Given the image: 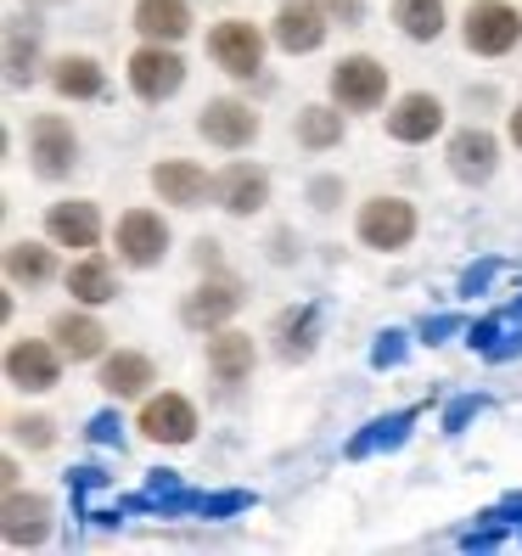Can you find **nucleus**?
<instances>
[{
    "mask_svg": "<svg viewBox=\"0 0 522 556\" xmlns=\"http://www.w3.org/2000/svg\"><path fill=\"white\" fill-rule=\"evenodd\" d=\"M461 35H467V51L478 56H506L522 40V12L506 7V0H472Z\"/></svg>",
    "mask_w": 522,
    "mask_h": 556,
    "instance_id": "1",
    "label": "nucleus"
},
{
    "mask_svg": "<svg viewBox=\"0 0 522 556\" xmlns=\"http://www.w3.org/2000/svg\"><path fill=\"white\" fill-rule=\"evenodd\" d=\"M332 102L343 113H371L387 102V68L377 56H343L332 68Z\"/></svg>",
    "mask_w": 522,
    "mask_h": 556,
    "instance_id": "2",
    "label": "nucleus"
},
{
    "mask_svg": "<svg viewBox=\"0 0 522 556\" xmlns=\"http://www.w3.org/2000/svg\"><path fill=\"white\" fill-rule=\"evenodd\" d=\"M354 231H360V242L377 248V253H399L416 237V208L405 198H371V203H360Z\"/></svg>",
    "mask_w": 522,
    "mask_h": 556,
    "instance_id": "3",
    "label": "nucleus"
},
{
    "mask_svg": "<svg viewBox=\"0 0 522 556\" xmlns=\"http://www.w3.org/2000/svg\"><path fill=\"white\" fill-rule=\"evenodd\" d=\"M180 85H186V62H180L175 46L147 40L136 56H129V90H136L141 102H169Z\"/></svg>",
    "mask_w": 522,
    "mask_h": 556,
    "instance_id": "4",
    "label": "nucleus"
},
{
    "mask_svg": "<svg viewBox=\"0 0 522 556\" xmlns=\"http://www.w3.org/2000/svg\"><path fill=\"white\" fill-rule=\"evenodd\" d=\"M28 157H35V175L40 180H62V175H74V163H79V136H74V124L68 118H35L28 124Z\"/></svg>",
    "mask_w": 522,
    "mask_h": 556,
    "instance_id": "5",
    "label": "nucleus"
},
{
    "mask_svg": "<svg viewBox=\"0 0 522 556\" xmlns=\"http://www.w3.org/2000/svg\"><path fill=\"white\" fill-rule=\"evenodd\" d=\"M208 56L219 62L231 79H253L258 68H265V35H258L253 23H214L208 28Z\"/></svg>",
    "mask_w": 522,
    "mask_h": 556,
    "instance_id": "6",
    "label": "nucleus"
},
{
    "mask_svg": "<svg viewBox=\"0 0 522 556\" xmlns=\"http://www.w3.org/2000/svg\"><path fill=\"white\" fill-rule=\"evenodd\" d=\"M118 258L124 265H136V270H152L163 253H169V225H163L152 208H129L118 219Z\"/></svg>",
    "mask_w": 522,
    "mask_h": 556,
    "instance_id": "7",
    "label": "nucleus"
},
{
    "mask_svg": "<svg viewBox=\"0 0 522 556\" xmlns=\"http://www.w3.org/2000/svg\"><path fill=\"white\" fill-rule=\"evenodd\" d=\"M198 129H203V141H208V147H219V152H242V147H253V136H258V113H253L247 102H237V96H219V102L203 108Z\"/></svg>",
    "mask_w": 522,
    "mask_h": 556,
    "instance_id": "8",
    "label": "nucleus"
},
{
    "mask_svg": "<svg viewBox=\"0 0 522 556\" xmlns=\"http://www.w3.org/2000/svg\"><path fill=\"white\" fill-rule=\"evenodd\" d=\"M326 28H332V17H326L320 0H287L276 12V46L287 56H309L326 46Z\"/></svg>",
    "mask_w": 522,
    "mask_h": 556,
    "instance_id": "9",
    "label": "nucleus"
},
{
    "mask_svg": "<svg viewBox=\"0 0 522 556\" xmlns=\"http://www.w3.org/2000/svg\"><path fill=\"white\" fill-rule=\"evenodd\" d=\"M500 169V141L488 129H455L449 136V175L461 186H488Z\"/></svg>",
    "mask_w": 522,
    "mask_h": 556,
    "instance_id": "10",
    "label": "nucleus"
},
{
    "mask_svg": "<svg viewBox=\"0 0 522 556\" xmlns=\"http://www.w3.org/2000/svg\"><path fill=\"white\" fill-rule=\"evenodd\" d=\"M7 382L28 388V394H46V388L62 382V349L56 343H12L7 349Z\"/></svg>",
    "mask_w": 522,
    "mask_h": 556,
    "instance_id": "11",
    "label": "nucleus"
},
{
    "mask_svg": "<svg viewBox=\"0 0 522 556\" xmlns=\"http://www.w3.org/2000/svg\"><path fill=\"white\" fill-rule=\"evenodd\" d=\"M237 309H242V287L231 276H219V281H203L198 292H186L180 320L191 326V332H219V326L231 320Z\"/></svg>",
    "mask_w": 522,
    "mask_h": 556,
    "instance_id": "12",
    "label": "nucleus"
},
{
    "mask_svg": "<svg viewBox=\"0 0 522 556\" xmlns=\"http://www.w3.org/2000/svg\"><path fill=\"white\" fill-rule=\"evenodd\" d=\"M141 433L152 444H191L198 439V405H191L186 394H157L141 410Z\"/></svg>",
    "mask_w": 522,
    "mask_h": 556,
    "instance_id": "13",
    "label": "nucleus"
},
{
    "mask_svg": "<svg viewBox=\"0 0 522 556\" xmlns=\"http://www.w3.org/2000/svg\"><path fill=\"white\" fill-rule=\"evenodd\" d=\"M444 129V102L428 90H410L399 96V108L387 113V136H394L399 147H421V141H433Z\"/></svg>",
    "mask_w": 522,
    "mask_h": 556,
    "instance_id": "14",
    "label": "nucleus"
},
{
    "mask_svg": "<svg viewBox=\"0 0 522 556\" xmlns=\"http://www.w3.org/2000/svg\"><path fill=\"white\" fill-rule=\"evenodd\" d=\"M214 198H219L225 214L247 219V214H258V208L270 203V175L258 169V163H231V169L214 180Z\"/></svg>",
    "mask_w": 522,
    "mask_h": 556,
    "instance_id": "15",
    "label": "nucleus"
},
{
    "mask_svg": "<svg viewBox=\"0 0 522 556\" xmlns=\"http://www.w3.org/2000/svg\"><path fill=\"white\" fill-rule=\"evenodd\" d=\"M270 338H276V354L287 359V366L309 359L315 343H320V304H292V309H281L276 326H270Z\"/></svg>",
    "mask_w": 522,
    "mask_h": 556,
    "instance_id": "16",
    "label": "nucleus"
},
{
    "mask_svg": "<svg viewBox=\"0 0 522 556\" xmlns=\"http://www.w3.org/2000/svg\"><path fill=\"white\" fill-rule=\"evenodd\" d=\"M152 191L163 203H175V208H198L214 191V180H208V169H198V163L169 157V163H157V169H152Z\"/></svg>",
    "mask_w": 522,
    "mask_h": 556,
    "instance_id": "17",
    "label": "nucleus"
},
{
    "mask_svg": "<svg viewBox=\"0 0 522 556\" xmlns=\"http://www.w3.org/2000/svg\"><path fill=\"white\" fill-rule=\"evenodd\" d=\"M46 231L56 248H96L102 242V214H96V203H51Z\"/></svg>",
    "mask_w": 522,
    "mask_h": 556,
    "instance_id": "18",
    "label": "nucleus"
},
{
    "mask_svg": "<svg viewBox=\"0 0 522 556\" xmlns=\"http://www.w3.org/2000/svg\"><path fill=\"white\" fill-rule=\"evenodd\" d=\"M46 534H51V501L7 489V545L23 551V545H40Z\"/></svg>",
    "mask_w": 522,
    "mask_h": 556,
    "instance_id": "19",
    "label": "nucleus"
},
{
    "mask_svg": "<svg viewBox=\"0 0 522 556\" xmlns=\"http://www.w3.org/2000/svg\"><path fill=\"white\" fill-rule=\"evenodd\" d=\"M136 28L157 46H175L191 35V7L186 0H136Z\"/></svg>",
    "mask_w": 522,
    "mask_h": 556,
    "instance_id": "20",
    "label": "nucleus"
},
{
    "mask_svg": "<svg viewBox=\"0 0 522 556\" xmlns=\"http://www.w3.org/2000/svg\"><path fill=\"white\" fill-rule=\"evenodd\" d=\"M152 382H157L152 359H147V354H136V349H118V354H107V359H102V388H107L113 400H136V394H147Z\"/></svg>",
    "mask_w": 522,
    "mask_h": 556,
    "instance_id": "21",
    "label": "nucleus"
},
{
    "mask_svg": "<svg viewBox=\"0 0 522 556\" xmlns=\"http://www.w3.org/2000/svg\"><path fill=\"white\" fill-rule=\"evenodd\" d=\"M68 292H74V304L102 309V304H113V299H118V276H113V265H107L102 253H85L79 265L68 270Z\"/></svg>",
    "mask_w": 522,
    "mask_h": 556,
    "instance_id": "22",
    "label": "nucleus"
},
{
    "mask_svg": "<svg viewBox=\"0 0 522 556\" xmlns=\"http://www.w3.org/2000/svg\"><path fill=\"white\" fill-rule=\"evenodd\" d=\"M410 428H416V410H394V416L366 421V428L348 439V462H366V455H377V450H399L410 439Z\"/></svg>",
    "mask_w": 522,
    "mask_h": 556,
    "instance_id": "23",
    "label": "nucleus"
},
{
    "mask_svg": "<svg viewBox=\"0 0 522 556\" xmlns=\"http://www.w3.org/2000/svg\"><path fill=\"white\" fill-rule=\"evenodd\" d=\"M51 338H56V349L68 354V359H96V354L107 349L102 320H90V315H79V309L56 315V320H51Z\"/></svg>",
    "mask_w": 522,
    "mask_h": 556,
    "instance_id": "24",
    "label": "nucleus"
},
{
    "mask_svg": "<svg viewBox=\"0 0 522 556\" xmlns=\"http://www.w3.org/2000/svg\"><path fill=\"white\" fill-rule=\"evenodd\" d=\"M208 371L219 382L253 377V338L247 332H208Z\"/></svg>",
    "mask_w": 522,
    "mask_h": 556,
    "instance_id": "25",
    "label": "nucleus"
},
{
    "mask_svg": "<svg viewBox=\"0 0 522 556\" xmlns=\"http://www.w3.org/2000/svg\"><path fill=\"white\" fill-rule=\"evenodd\" d=\"M51 90L68 96V102H96L107 90V79L90 56H62V62H51Z\"/></svg>",
    "mask_w": 522,
    "mask_h": 556,
    "instance_id": "26",
    "label": "nucleus"
},
{
    "mask_svg": "<svg viewBox=\"0 0 522 556\" xmlns=\"http://www.w3.org/2000/svg\"><path fill=\"white\" fill-rule=\"evenodd\" d=\"M394 23L405 40H438L444 35V0H394Z\"/></svg>",
    "mask_w": 522,
    "mask_h": 556,
    "instance_id": "27",
    "label": "nucleus"
},
{
    "mask_svg": "<svg viewBox=\"0 0 522 556\" xmlns=\"http://www.w3.org/2000/svg\"><path fill=\"white\" fill-rule=\"evenodd\" d=\"M7 276H12L17 287H40V281L56 276V258H51V248H40V242H12V248H7Z\"/></svg>",
    "mask_w": 522,
    "mask_h": 556,
    "instance_id": "28",
    "label": "nucleus"
},
{
    "mask_svg": "<svg viewBox=\"0 0 522 556\" xmlns=\"http://www.w3.org/2000/svg\"><path fill=\"white\" fill-rule=\"evenodd\" d=\"M343 141V108H304L298 113V147L332 152Z\"/></svg>",
    "mask_w": 522,
    "mask_h": 556,
    "instance_id": "29",
    "label": "nucleus"
},
{
    "mask_svg": "<svg viewBox=\"0 0 522 556\" xmlns=\"http://www.w3.org/2000/svg\"><path fill=\"white\" fill-rule=\"evenodd\" d=\"M35 79V35L23 40V28H12L7 40V85H28Z\"/></svg>",
    "mask_w": 522,
    "mask_h": 556,
    "instance_id": "30",
    "label": "nucleus"
},
{
    "mask_svg": "<svg viewBox=\"0 0 522 556\" xmlns=\"http://www.w3.org/2000/svg\"><path fill=\"white\" fill-rule=\"evenodd\" d=\"M7 428H12V439H23L28 450H51V444H56V433H51L46 416H12Z\"/></svg>",
    "mask_w": 522,
    "mask_h": 556,
    "instance_id": "31",
    "label": "nucleus"
},
{
    "mask_svg": "<svg viewBox=\"0 0 522 556\" xmlns=\"http://www.w3.org/2000/svg\"><path fill=\"white\" fill-rule=\"evenodd\" d=\"M410 332H382L377 343H371V366L377 371H394V366H405V354H410V343H405Z\"/></svg>",
    "mask_w": 522,
    "mask_h": 556,
    "instance_id": "32",
    "label": "nucleus"
},
{
    "mask_svg": "<svg viewBox=\"0 0 522 556\" xmlns=\"http://www.w3.org/2000/svg\"><path fill=\"white\" fill-rule=\"evenodd\" d=\"M338 203H343V180H338V175H315V180H309V208H315V214H332Z\"/></svg>",
    "mask_w": 522,
    "mask_h": 556,
    "instance_id": "33",
    "label": "nucleus"
},
{
    "mask_svg": "<svg viewBox=\"0 0 522 556\" xmlns=\"http://www.w3.org/2000/svg\"><path fill=\"white\" fill-rule=\"evenodd\" d=\"M483 405H488L483 394H461V400H455V405L444 410V433H461V428H467V421H472Z\"/></svg>",
    "mask_w": 522,
    "mask_h": 556,
    "instance_id": "34",
    "label": "nucleus"
},
{
    "mask_svg": "<svg viewBox=\"0 0 522 556\" xmlns=\"http://www.w3.org/2000/svg\"><path fill=\"white\" fill-rule=\"evenodd\" d=\"M90 444H124V421L113 416V410H102V416H90V433H85Z\"/></svg>",
    "mask_w": 522,
    "mask_h": 556,
    "instance_id": "35",
    "label": "nucleus"
},
{
    "mask_svg": "<svg viewBox=\"0 0 522 556\" xmlns=\"http://www.w3.org/2000/svg\"><path fill=\"white\" fill-rule=\"evenodd\" d=\"M416 332H421V343H444L449 332H461V315H428Z\"/></svg>",
    "mask_w": 522,
    "mask_h": 556,
    "instance_id": "36",
    "label": "nucleus"
},
{
    "mask_svg": "<svg viewBox=\"0 0 522 556\" xmlns=\"http://www.w3.org/2000/svg\"><path fill=\"white\" fill-rule=\"evenodd\" d=\"M320 7H326V17H332V23H343V28L366 23V0H320Z\"/></svg>",
    "mask_w": 522,
    "mask_h": 556,
    "instance_id": "37",
    "label": "nucleus"
},
{
    "mask_svg": "<svg viewBox=\"0 0 522 556\" xmlns=\"http://www.w3.org/2000/svg\"><path fill=\"white\" fill-rule=\"evenodd\" d=\"M495 270H500L495 258H483V265H472V270L461 276V299H478V292H483L488 281H495Z\"/></svg>",
    "mask_w": 522,
    "mask_h": 556,
    "instance_id": "38",
    "label": "nucleus"
},
{
    "mask_svg": "<svg viewBox=\"0 0 522 556\" xmlns=\"http://www.w3.org/2000/svg\"><path fill=\"white\" fill-rule=\"evenodd\" d=\"M270 258H276V265H287V258H292V237H287V231L270 237Z\"/></svg>",
    "mask_w": 522,
    "mask_h": 556,
    "instance_id": "39",
    "label": "nucleus"
},
{
    "mask_svg": "<svg viewBox=\"0 0 522 556\" xmlns=\"http://www.w3.org/2000/svg\"><path fill=\"white\" fill-rule=\"evenodd\" d=\"M511 141H517V147H522V108H517V113H511Z\"/></svg>",
    "mask_w": 522,
    "mask_h": 556,
    "instance_id": "40",
    "label": "nucleus"
}]
</instances>
